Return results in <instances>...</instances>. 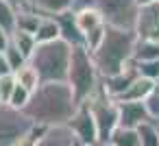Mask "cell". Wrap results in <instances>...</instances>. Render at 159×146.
Instances as JSON below:
<instances>
[{
	"label": "cell",
	"mask_w": 159,
	"mask_h": 146,
	"mask_svg": "<svg viewBox=\"0 0 159 146\" xmlns=\"http://www.w3.org/2000/svg\"><path fill=\"white\" fill-rule=\"evenodd\" d=\"M76 107H79V100H76L70 83L50 81V83H42L33 92L24 111L39 126H59V124H68L72 120Z\"/></svg>",
	"instance_id": "cell-1"
},
{
	"label": "cell",
	"mask_w": 159,
	"mask_h": 146,
	"mask_svg": "<svg viewBox=\"0 0 159 146\" xmlns=\"http://www.w3.org/2000/svg\"><path fill=\"white\" fill-rule=\"evenodd\" d=\"M135 44H137V33L135 31L107 26V35L102 39V44L92 52L100 79H107V76H113V74L122 72L133 61Z\"/></svg>",
	"instance_id": "cell-2"
},
{
	"label": "cell",
	"mask_w": 159,
	"mask_h": 146,
	"mask_svg": "<svg viewBox=\"0 0 159 146\" xmlns=\"http://www.w3.org/2000/svg\"><path fill=\"white\" fill-rule=\"evenodd\" d=\"M72 50H74V46H70L68 42L55 39V42H48V44H37V48H35V52L29 61L39 72L42 83L68 81Z\"/></svg>",
	"instance_id": "cell-3"
},
{
	"label": "cell",
	"mask_w": 159,
	"mask_h": 146,
	"mask_svg": "<svg viewBox=\"0 0 159 146\" xmlns=\"http://www.w3.org/2000/svg\"><path fill=\"white\" fill-rule=\"evenodd\" d=\"M68 83L76 96L79 103L87 100L94 89L100 85V74L94 63L92 52L85 46H74L72 59H70V70H68Z\"/></svg>",
	"instance_id": "cell-4"
},
{
	"label": "cell",
	"mask_w": 159,
	"mask_h": 146,
	"mask_svg": "<svg viewBox=\"0 0 159 146\" xmlns=\"http://www.w3.org/2000/svg\"><path fill=\"white\" fill-rule=\"evenodd\" d=\"M94 5L102 13V20L107 26L135 31L137 16H139L137 0H94Z\"/></svg>",
	"instance_id": "cell-5"
},
{
	"label": "cell",
	"mask_w": 159,
	"mask_h": 146,
	"mask_svg": "<svg viewBox=\"0 0 159 146\" xmlns=\"http://www.w3.org/2000/svg\"><path fill=\"white\" fill-rule=\"evenodd\" d=\"M31 129H35V122L24 109H16L9 103H0V146H13Z\"/></svg>",
	"instance_id": "cell-6"
},
{
	"label": "cell",
	"mask_w": 159,
	"mask_h": 146,
	"mask_svg": "<svg viewBox=\"0 0 159 146\" xmlns=\"http://www.w3.org/2000/svg\"><path fill=\"white\" fill-rule=\"evenodd\" d=\"M68 126L72 129L74 137L85 144V146H94L98 144V129H96V120H94V113L89 109L87 103H79L72 120L68 122Z\"/></svg>",
	"instance_id": "cell-7"
},
{
	"label": "cell",
	"mask_w": 159,
	"mask_h": 146,
	"mask_svg": "<svg viewBox=\"0 0 159 146\" xmlns=\"http://www.w3.org/2000/svg\"><path fill=\"white\" fill-rule=\"evenodd\" d=\"M135 33H137L139 39H152V42H159V2L139 7Z\"/></svg>",
	"instance_id": "cell-8"
},
{
	"label": "cell",
	"mask_w": 159,
	"mask_h": 146,
	"mask_svg": "<svg viewBox=\"0 0 159 146\" xmlns=\"http://www.w3.org/2000/svg\"><path fill=\"white\" fill-rule=\"evenodd\" d=\"M118 118L122 126L137 129L139 124L150 120V113L144 105V100H118Z\"/></svg>",
	"instance_id": "cell-9"
},
{
	"label": "cell",
	"mask_w": 159,
	"mask_h": 146,
	"mask_svg": "<svg viewBox=\"0 0 159 146\" xmlns=\"http://www.w3.org/2000/svg\"><path fill=\"white\" fill-rule=\"evenodd\" d=\"M137 76H139V72H137V66H135V59H133L122 72H118V74H113V76H107V79H100V83H102V87L107 89V94L118 100V98L131 87V83H133Z\"/></svg>",
	"instance_id": "cell-10"
},
{
	"label": "cell",
	"mask_w": 159,
	"mask_h": 146,
	"mask_svg": "<svg viewBox=\"0 0 159 146\" xmlns=\"http://www.w3.org/2000/svg\"><path fill=\"white\" fill-rule=\"evenodd\" d=\"M74 142L76 137L72 129L68 124H59V126H46L35 146H74Z\"/></svg>",
	"instance_id": "cell-11"
},
{
	"label": "cell",
	"mask_w": 159,
	"mask_h": 146,
	"mask_svg": "<svg viewBox=\"0 0 159 146\" xmlns=\"http://www.w3.org/2000/svg\"><path fill=\"white\" fill-rule=\"evenodd\" d=\"M57 22H59V29H61V39L68 42L70 46H85V35L81 33L79 24H76V18H74V11H66V13H59L55 16Z\"/></svg>",
	"instance_id": "cell-12"
},
{
	"label": "cell",
	"mask_w": 159,
	"mask_h": 146,
	"mask_svg": "<svg viewBox=\"0 0 159 146\" xmlns=\"http://www.w3.org/2000/svg\"><path fill=\"white\" fill-rule=\"evenodd\" d=\"M42 18H44V16H42L39 11H35L31 5H26V7L18 9V13H16V29L35 35V31H37V26H39V22H42ZM16 29H13V31H16Z\"/></svg>",
	"instance_id": "cell-13"
},
{
	"label": "cell",
	"mask_w": 159,
	"mask_h": 146,
	"mask_svg": "<svg viewBox=\"0 0 159 146\" xmlns=\"http://www.w3.org/2000/svg\"><path fill=\"white\" fill-rule=\"evenodd\" d=\"M35 39L37 44H48V42H55V39H61V29H59V22L55 16H44L37 31H35Z\"/></svg>",
	"instance_id": "cell-14"
},
{
	"label": "cell",
	"mask_w": 159,
	"mask_h": 146,
	"mask_svg": "<svg viewBox=\"0 0 159 146\" xmlns=\"http://www.w3.org/2000/svg\"><path fill=\"white\" fill-rule=\"evenodd\" d=\"M155 87H157L155 81H150V79H146V76H137V79L131 83V87H129L118 100H146L148 94H150Z\"/></svg>",
	"instance_id": "cell-15"
},
{
	"label": "cell",
	"mask_w": 159,
	"mask_h": 146,
	"mask_svg": "<svg viewBox=\"0 0 159 146\" xmlns=\"http://www.w3.org/2000/svg\"><path fill=\"white\" fill-rule=\"evenodd\" d=\"M72 2L74 0H29V5L42 16H59L72 11Z\"/></svg>",
	"instance_id": "cell-16"
},
{
	"label": "cell",
	"mask_w": 159,
	"mask_h": 146,
	"mask_svg": "<svg viewBox=\"0 0 159 146\" xmlns=\"http://www.w3.org/2000/svg\"><path fill=\"white\" fill-rule=\"evenodd\" d=\"M74 18H76V24H79V29H81V33H83V35H87L92 29H96V26L105 24L102 13H100L96 7H87V9L74 11Z\"/></svg>",
	"instance_id": "cell-17"
},
{
	"label": "cell",
	"mask_w": 159,
	"mask_h": 146,
	"mask_svg": "<svg viewBox=\"0 0 159 146\" xmlns=\"http://www.w3.org/2000/svg\"><path fill=\"white\" fill-rule=\"evenodd\" d=\"M13 74H16V81H18L22 87H26L31 94L42 85V76H39V72L35 70V66H33L31 61H29L26 66H22L20 70H16Z\"/></svg>",
	"instance_id": "cell-18"
},
{
	"label": "cell",
	"mask_w": 159,
	"mask_h": 146,
	"mask_svg": "<svg viewBox=\"0 0 159 146\" xmlns=\"http://www.w3.org/2000/svg\"><path fill=\"white\" fill-rule=\"evenodd\" d=\"M109 144L111 146H139V133H137V129H129V126L118 124L109 137Z\"/></svg>",
	"instance_id": "cell-19"
},
{
	"label": "cell",
	"mask_w": 159,
	"mask_h": 146,
	"mask_svg": "<svg viewBox=\"0 0 159 146\" xmlns=\"http://www.w3.org/2000/svg\"><path fill=\"white\" fill-rule=\"evenodd\" d=\"M133 59H135V61H155V59H159V42L139 39V37H137Z\"/></svg>",
	"instance_id": "cell-20"
},
{
	"label": "cell",
	"mask_w": 159,
	"mask_h": 146,
	"mask_svg": "<svg viewBox=\"0 0 159 146\" xmlns=\"http://www.w3.org/2000/svg\"><path fill=\"white\" fill-rule=\"evenodd\" d=\"M11 42L31 59L33 57V52H35V48H37V39H35V35L33 33H26V31H11Z\"/></svg>",
	"instance_id": "cell-21"
},
{
	"label": "cell",
	"mask_w": 159,
	"mask_h": 146,
	"mask_svg": "<svg viewBox=\"0 0 159 146\" xmlns=\"http://www.w3.org/2000/svg\"><path fill=\"white\" fill-rule=\"evenodd\" d=\"M137 133H139V146H159V129L155 120L139 124Z\"/></svg>",
	"instance_id": "cell-22"
},
{
	"label": "cell",
	"mask_w": 159,
	"mask_h": 146,
	"mask_svg": "<svg viewBox=\"0 0 159 146\" xmlns=\"http://www.w3.org/2000/svg\"><path fill=\"white\" fill-rule=\"evenodd\" d=\"M16 13H18V9L11 2L0 0V26H2L5 31H9V33L16 29Z\"/></svg>",
	"instance_id": "cell-23"
},
{
	"label": "cell",
	"mask_w": 159,
	"mask_h": 146,
	"mask_svg": "<svg viewBox=\"0 0 159 146\" xmlns=\"http://www.w3.org/2000/svg\"><path fill=\"white\" fill-rule=\"evenodd\" d=\"M2 52H5V57H7V61H9V66H11V70H13V72L29 63V57H26V55H24V52L13 44V42H9V46H7Z\"/></svg>",
	"instance_id": "cell-24"
},
{
	"label": "cell",
	"mask_w": 159,
	"mask_h": 146,
	"mask_svg": "<svg viewBox=\"0 0 159 146\" xmlns=\"http://www.w3.org/2000/svg\"><path fill=\"white\" fill-rule=\"evenodd\" d=\"M105 35H107V24H100V26L92 29V31L85 35V48H87L89 52H94V50H96V48L102 44Z\"/></svg>",
	"instance_id": "cell-25"
},
{
	"label": "cell",
	"mask_w": 159,
	"mask_h": 146,
	"mask_svg": "<svg viewBox=\"0 0 159 146\" xmlns=\"http://www.w3.org/2000/svg\"><path fill=\"white\" fill-rule=\"evenodd\" d=\"M135 66H137L139 76H146L155 83H159V59H155V61H135Z\"/></svg>",
	"instance_id": "cell-26"
},
{
	"label": "cell",
	"mask_w": 159,
	"mask_h": 146,
	"mask_svg": "<svg viewBox=\"0 0 159 146\" xmlns=\"http://www.w3.org/2000/svg\"><path fill=\"white\" fill-rule=\"evenodd\" d=\"M31 92L26 89V87H22L20 83L16 85V89H13V94H11V98H9V105L11 107H16V109H24L26 105H29V100H31Z\"/></svg>",
	"instance_id": "cell-27"
},
{
	"label": "cell",
	"mask_w": 159,
	"mask_h": 146,
	"mask_svg": "<svg viewBox=\"0 0 159 146\" xmlns=\"http://www.w3.org/2000/svg\"><path fill=\"white\" fill-rule=\"evenodd\" d=\"M18 81H16V74H7V76H0V100L2 103H9L13 89H16Z\"/></svg>",
	"instance_id": "cell-28"
},
{
	"label": "cell",
	"mask_w": 159,
	"mask_h": 146,
	"mask_svg": "<svg viewBox=\"0 0 159 146\" xmlns=\"http://www.w3.org/2000/svg\"><path fill=\"white\" fill-rule=\"evenodd\" d=\"M144 105H146V109H148V113H150V120L159 122V83H157V87L148 94V98L144 100Z\"/></svg>",
	"instance_id": "cell-29"
},
{
	"label": "cell",
	"mask_w": 159,
	"mask_h": 146,
	"mask_svg": "<svg viewBox=\"0 0 159 146\" xmlns=\"http://www.w3.org/2000/svg\"><path fill=\"white\" fill-rule=\"evenodd\" d=\"M44 129H46V126L35 124V129H31V131H29V133H26L22 139H18L13 146H35V144H37V139H39V135L44 133Z\"/></svg>",
	"instance_id": "cell-30"
},
{
	"label": "cell",
	"mask_w": 159,
	"mask_h": 146,
	"mask_svg": "<svg viewBox=\"0 0 159 146\" xmlns=\"http://www.w3.org/2000/svg\"><path fill=\"white\" fill-rule=\"evenodd\" d=\"M7 74H13V70H11V66H9L5 52H0V76H7Z\"/></svg>",
	"instance_id": "cell-31"
},
{
	"label": "cell",
	"mask_w": 159,
	"mask_h": 146,
	"mask_svg": "<svg viewBox=\"0 0 159 146\" xmlns=\"http://www.w3.org/2000/svg\"><path fill=\"white\" fill-rule=\"evenodd\" d=\"M9 42H11V33L5 31L2 26H0V52H2V50L9 46Z\"/></svg>",
	"instance_id": "cell-32"
},
{
	"label": "cell",
	"mask_w": 159,
	"mask_h": 146,
	"mask_svg": "<svg viewBox=\"0 0 159 146\" xmlns=\"http://www.w3.org/2000/svg\"><path fill=\"white\" fill-rule=\"evenodd\" d=\"M7 2H11L16 9H22V7H26V5H29V0H7Z\"/></svg>",
	"instance_id": "cell-33"
},
{
	"label": "cell",
	"mask_w": 159,
	"mask_h": 146,
	"mask_svg": "<svg viewBox=\"0 0 159 146\" xmlns=\"http://www.w3.org/2000/svg\"><path fill=\"white\" fill-rule=\"evenodd\" d=\"M152 2H155V0H137L139 7H146V5H152Z\"/></svg>",
	"instance_id": "cell-34"
},
{
	"label": "cell",
	"mask_w": 159,
	"mask_h": 146,
	"mask_svg": "<svg viewBox=\"0 0 159 146\" xmlns=\"http://www.w3.org/2000/svg\"><path fill=\"white\" fill-rule=\"evenodd\" d=\"M74 146H85V144H81V142H79V139H76V142H74Z\"/></svg>",
	"instance_id": "cell-35"
},
{
	"label": "cell",
	"mask_w": 159,
	"mask_h": 146,
	"mask_svg": "<svg viewBox=\"0 0 159 146\" xmlns=\"http://www.w3.org/2000/svg\"><path fill=\"white\" fill-rule=\"evenodd\" d=\"M94 146H111V144H94Z\"/></svg>",
	"instance_id": "cell-36"
},
{
	"label": "cell",
	"mask_w": 159,
	"mask_h": 146,
	"mask_svg": "<svg viewBox=\"0 0 159 146\" xmlns=\"http://www.w3.org/2000/svg\"><path fill=\"white\" fill-rule=\"evenodd\" d=\"M157 129H159V122H157Z\"/></svg>",
	"instance_id": "cell-37"
},
{
	"label": "cell",
	"mask_w": 159,
	"mask_h": 146,
	"mask_svg": "<svg viewBox=\"0 0 159 146\" xmlns=\"http://www.w3.org/2000/svg\"><path fill=\"white\" fill-rule=\"evenodd\" d=\"M155 2H159V0H155Z\"/></svg>",
	"instance_id": "cell-38"
},
{
	"label": "cell",
	"mask_w": 159,
	"mask_h": 146,
	"mask_svg": "<svg viewBox=\"0 0 159 146\" xmlns=\"http://www.w3.org/2000/svg\"><path fill=\"white\" fill-rule=\"evenodd\" d=\"M0 103H2V100H0Z\"/></svg>",
	"instance_id": "cell-39"
}]
</instances>
